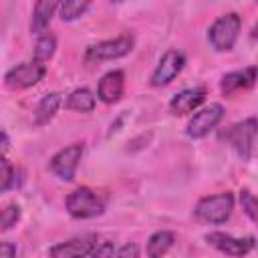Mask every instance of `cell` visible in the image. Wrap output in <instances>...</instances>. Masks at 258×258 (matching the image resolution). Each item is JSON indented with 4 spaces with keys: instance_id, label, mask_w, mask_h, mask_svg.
<instances>
[{
    "instance_id": "cell-1",
    "label": "cell",
    "mask_w": 258,
    "mask_h": 258,
    "mask_svg": "<svg viewBox=\"0 0 258 258\" xmlns=\"http://www.w3.org/2000/svg\"><path fill=\"white\" fill-rule=\"evenodd\" d=\"M242 28V18L236 12L222 14L214 20V24L208 30V40L218 52H228L234 48L238 34Z\"/></svg>"
},
{
    "instance_id": "cell-2",
    "label": "cell",
    "mask_w": 258,
    "mask_h": 258,
    "mask_svg": "<svg viewBox=\"0 0 258 258\" xmlns=\"http://www.w3.org/2000/svg\"><path fill=\"white\" fill-rule=\"evenodd\" d=\"M256 131H258L256 117H248V119L228 127V131L222 137L234 147V151L244 161H250L254 155V147H256Z\"/></svg>"
},
{
    "instance_id": "cell-3",
    "label": "cell",
    "mask_w": 258,
    "mask_h": 258,
    "mask_svg": "<svg viewBox=\"0 0 258 258\" xmlns=\"http://www.w3.org/2000/svg\"><path fill=\"white\" fill-rule=\"evenodd\" d=\"M234 210V196L230 191L204 196L196 204V216L208 224H224Z\"/></svg>"
},
{
    "instance_id": "cell-4",
    "label": "cell",
    "mask_w": 258,
    "mask_h": 258,
    "mask_svg": "<svg viewBox=\"0 0 258 258\" xmlns=\"http://www.w3.org/2000/svg\"><path fill=\"white\" fill-rule=\"evenodd\" d=\"M67 212L77 220L97 218L105 212V202L91 187H77L67 196Z\"/></svg>"
},
{
    "instance_id": "cell-5",
    "label": "cell",
    "mask_w": 258,
    "mask_h": 258,
    "mask_svg": "<svg viewBox=\"0 0 258 258\" xmlns=\"http://www.w3.org/2000/svg\"><path fill=\"white\" fill-rule=\"evenodd\" d=\"M133 36L131 34H121L117 38H111V40H101L93 46L87 48L85 52V58L89 62H99V60H115V58H121L125 54H129L133 50Z\"/></svg>"
},
{
    "instance_id": "cell-6",
    "label": "cell",
    "mask_w": 258,
    "mask_h": 258,
    "mask_svg": "<svg viewBox=\"0 0 258 258\" xmlns=\"http://www.w3.org/2000/svg\"><path fill=\"white\" fill-rule=\"evenodd\" d=\"M83 151H85L83 143H71V145L62 147L60 151H56L50 157V163H48L50 171L62 181H73L75 171L79 167V161L83 157Z\"/></svg>"
},
{
    "instance_id": "cell-7",
    "label": "cell",
    "mask_w": 258,
    "mask_h": 258,
    "mask_svg": "<svg viewBox=\"0 0 258 258\" xmlns=\"http://www.w3.org/2000/svg\"><path fill=\"white\" fill-rule=\"evenodd\" d=\"M44 75H46V64L32 58L12 67L4 75V81L10 89H28V87H34L38 81H42Z\"/></svg>"
},
{
    "instance_id": "cell-8",
    "label": "cell",
    "mask_w": 258,
    "mask_h": 258,
    "mask_svg": "<svg viewBox=\"0 0 258 258\" xmlns=\"http://www.w3.org/2000/svg\"><path fill=\"white\" fill-rule=\"evenodd\" d=\"M185 67V56L177 48L165 50V54L159 58L155 71L151 73V85L153 87H165L169 85Z\"/></svg>"
},
{
    "instance_id": "cell-9",
    "label": "cell",
    "mask_w": 258,
    "mask_h": 258,
    "mask_svg": "<svg viewBox=\"0 0 258 258\" xmlns=\"http://www.w3.org/2000/svg\"><path fill=\"white\" fill-rule=\"evenodd\" d=\"M224 117V107L220 103H212L204 109H200L187 123L185 127V133L191 137V139H202L206 137L212 129H216V125L222 121Z\"/></svg>"
},
{
    "instance_id": "cell-10",
    "label": "cell",
    "mask_w": 258,
    "mask_h": 258,
    "mask_svg": "<svg viewBox=\"0 0 258 258\" xmlns=\"http://www.w3.org/2000/svg\"><path fill=\"white\" fill-rule=\"evenodd\" d=\"M206 240H208L210 246H214L222 254H228V256H234V258H242V256L250 254L256 246L254 236L234 238V236L224 234V232H210V234H206Z\"/></svg>"
},
{
    "instance_id": "cell-11",
    "label": "cell",
    "mask_w": 258,
    "mask_h": 258,
    "mask_svg": "<svg viewBox=\"0 0 258 258\" xmlns=\"http://www.w3.org/2000/svg\"><path fill=\"white\" fill-rule=\"evenodd\" d=\"M95 246H97V234H83V236L54 244L48 250V256L50 258H89Z\"/></svg>"
},
{
    "instance_id": "cell-12",
    "label": "cell",
    "mask_w": 258,
    "mask_h": 258,
    "mask_svg": "<svg viewBox=\"0 0 258 258\" xmlns=\"http://www.w3.org/2000/svg\"><path fill=\"white\" fill-rule=\"evenodd\" d=\"M123 91H125V75H123V71L105 73L101 77L99 85H97V97L107 105L117 103L123 97Z\"/></svg>"
},
{
    "instance_id": "cell-13",
    "label": "cell",
    "mask_w": 258,
    "mask_h": 258,
    "mask_svg": "<svg viewBox=\"0 0 258 258\" xmlns=\"http://www.w3.org/2000/svg\"><path fill=\"white\" fill-rule=\"evenodd\" d=\"M206 99V87H194V89H183L173 95L169 101V109L173 115H187L196 111Z\"/></svg>"
},
{
    "instance_id": "cell-14",
    "label": "cell",
    "mask_w": 258,
    "mask_h": 258,
    "mask_svg": "<svg viewBox=\"0 0 258 258\" xmlns=\"http://www.w3.org/2000/svg\"><path fill=\"white\" fill-rule=\"evenodd\" d=\"M254 83H256V67H248L244 71H234V73L224 75L220 81V89L226 97H230L238 91L254 87Z\"/></svg>"
},
{
    "instance_id": "cell-15",
    "label": "cell",
    "mask_w": 258,
    "mask_h": 258,
    "mask_svg": "<svg viewBox=\"0 0 258 258\" xmlns=\"http://www.w3.org/2000/svg\"><path fill=\"white\" fill-rule=\"evenodd\" d=\"M175 242V234L169 232V230H157L149 236L147 240V246H145V252H147V258H163L171 246Z\"/></svg>"
},
{
    "instance_id": "cell-16",
    "label": "cell",
    "mask_w": 258,
    "mask_h": 258,
    "mask_svg": "<svg viewBox=\"0 0 258 258\" xmlns=\"http://www.w3.org/2000/svg\"><path fill=\"white\" fill-rule=\"evenodd\" d=\"M56 8H58V2H36L34 8H32L30 32L42 34V32L48 28V24H50V20H52Z\"/></svg>"
},
{
    "instance_id": "cell-17",
    "label": "cell",
    "mask_w": 258,
    "mask_h": 258,
    "mask_svg": "<svg viewBox=\"0 0 258 258\" xmlns=\"http://www.w3.org/2000/svg\"><path fill=\"white\" fill-rule=\"evenodd\" d=\"M58 105H60V95H58V93H48V95H44V97L38 101L36 109H34V125H36V127L46 125V123L56 115Z\"/></svg>"
},
{
    "instance_id": "cell-18",
    "label": "cell",
    "mask_w": 258,
    "mask_h": 258,
    "mask_svg": "<svg viewBox=\"0 0 258 258\" xmlns=\"http://www.w3.org/2000/svg\"><path fill=\"white\" fill-rule=\"evenodd\" d=\"M95 95L89 91V89H85V87H81V89H75L69 97H67V103H64V107L69 109V111H77V113H91L93 109H95Z\"/></svg>"
},
{
    "instance_id": "cell-19",
    "label": "cell",
    "mask_w": 258,
    "mask_h": 258,
    "mask_svg": "<svg viewBox=\"0 0 258 258\" xmlns=\"http://www.w3.org/2000/svg\"><path fill=\"white\" fill-rule=\"evenodd\" d=\"M91 4L87 2V0H67V2H58V16L64 20V22H71V20H77V18H81L85 12H87V8H89Z\"/></svg>"
},
{
    "instance_id": "cell-20",
    "label": "cell",
    "mask_w": 258,
    "mask_h": 258,
    "mask_svg": "<svg viewBox=\"0 0 258 258\" xmlns=\"http://www.w3.org/2000/svg\"><path fill=\"white\" fill-rule=\"evenodd\" d=\"M54 48H56V38L52 34H48V32L40 34L36 44H34V60L46 62L54 54Z\"/></svg>"
},
{
    "instance_id": "cell-21",
    "label": "cell",
    "mask_w": 258,
    "mask_h": 258,
    "mask_svg": "<svg viewBox=\"0 0 258 258\" xmlns=\"http://www.w3.org/2000/svg\"><path fill=\"white\" fill-rule=\"evenodd\" d=\"M14 181H16V171H14L12 163L4 155H0V191L10 189L14 185Z\"/></svg>"
},
{
    "instance_id": "cell-22",
    "label": "cell",
    "mask_w": 258,
    "mask_h": 258,
    "mask_svg": "<svg viewBox=\"0 0 258 258\" xmlns=\"http://www.w3.org/2000/svg\"><path fill=\"white\" fill-rule=\"evenodd\" d=\"M240 206H242L244 214H246L252 222H256V210H258V204H256V196H254L248 187H242V189H240Z\"/></svg>"
},
{
    "instance_id": "cell-23",
    "label": "cell",
    "mask_w": 258,
    "mask_h": 258,
    "mask_svg": "<svg viewBox=\"0 0 258 258\" xmlns=\"http://www.w3.org/2000/svg\"><path fill=\"white\" fill-rule=\"evenodd\" d=\"M18 220H20V208L16 204H10V206L0 210V230L12 228Z\"/></svg>"
},
{
    "instance_id": "cell-24",
    "label": "cell",
    "mask_w": 258,
    "mask_h": 258,
    "mask_svg": "<svg viewBox=\"0 0 258 258\" xmlns=\"http://www.w3.org/2000/svg\"><path fill=\"white\" fill-rule=\"evenodd\" d=\"M115 256V244L111 240H105L101 244H97L93 248V252L89 254V258H113Z\"/></svg>"
},
{
    "instance_id": "cell-25",
    "label": "cell",
    "mask_w": 258,
    "mask_h": 258,
    "mask_svg": "<svg viewBox=\"0 0 258 258\" xmlns=\"http://www.w3.org/2000/svg\"><path fill=\"white\" fill-rule=\"evenodd\" d=\"M115 258H139V246L135 242H127V244H123L119 248Z\"/></svg>"
},
{
    "instance_id": "cell-26",
    "label": "cell",
    "mask_w": 258,
    "mask_h": 258,
    "mask_svg": "<svg viewBox=\"0 0 258 258\" xmlns=\"http://www.w3.org/2000/svg\"><path fill=\"white\" fill-rule=\"evenodd\" d=\"M0 258H16V246L12 242H0Z\"/></svg>"
}]
</instances>
